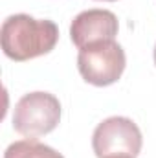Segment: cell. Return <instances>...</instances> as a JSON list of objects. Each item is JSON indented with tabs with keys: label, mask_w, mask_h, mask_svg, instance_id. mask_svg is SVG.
I'll list each match as a JSON object with an SVG mask.
<instances>
[{
	"label": "cell",
	"mask_w": 156,
	"mask_h": 158,
	"mask_svg": "<svg viewBox=\"0 0 156 158\" xmlns=\"http://www.w3.org/2000/svg\"><path fill=\"white\" fill-rule=\"evenodd\" d=\"M0 40L6 57L22 63L50 53L59 40V28L53 20H39L26 13H17L4 20Z\"/></svg>",
	"instance_id": "cell-1"
},
{
	"label": "cell",
	"mask_w": 156,
	"mask_h": 158,
	"mask_svg": "<svg viewBox=\"0 0 156 158\" xmlns=\"http://www.w3.org/2000/svg\"><path fill=\"white\" fill-rule=\"evenodd\" d=\"M59 121L61 103L50 92H30L22 96L13 110V129L26 138L51 132Z\"/></svg>",
	"instance_id": "cell-2"
},
{
	"label": "cell",
	"mask_w": 156,
	"mask_h": 158,
	"mask_svg": "<svg viewBox=\"0 0 156 158\" xmlns=\"http://www.w3.org/2000/svg\"><path fill=\"white\" fill-rule=\"evenodd\" d=\"M127 59L116 40H99L81 48L77 53V70L81 77L94 86H109L121 77Z\"/></svg>",
	"instance_id": "cell-3"
},
{
	"label": "cell",
	"mask_w": 156,
	"mask_h": 158,
	"mask_svg": "<svg viewBox=\"0 0 156 158\" xmlns=\"http://www.w3.org/2000/svg\"><path fill=\"white\" fill-rule=\"evenodd\" d=\"M143 145L142 131L130 118L112 116L103 119L92 134V149L97 158L110 155L138 156Z\"/></svg>",
	"instance_id": "cell-4"
},
{
	"label": "cell",
	"mask_w": 156,
	"mask_h": 158,
	"mask_svg": "<svg viewBox=\"0 0 156 158\" xmlns=\"http://www.w3.org/2000/svg\"><path fill=\"white\" fill-rule=\"evenodd\" d=\"M117 17L109 9H86L81 11L70 24V37L79 50L99 42L112 40L117 35Z\"/></svg>",
	"instance_id": "cell-5"
},
{
	"label": "cell",
	"mask_w": 156,
	"mask_h": 158,
	"mask_svg": "<svg viewBox=\"0 0 156 158\" xmlns=\"http://www.w3.org/2000/svg\"><path fill=\"white\" fill-rule=\"evenodd\" d=\"M4 158H64L61 153H57L55 149H51L46 143H40L35 138H26V140H18L13 142L6 153Z\"/></svg>",
	"instance_id": "cell-6"
},
{
	"label": "cell",
	"mask_w": 156,
	"mask_h": 158,
	"mask_svg": "<svg viewBox=\"0 0 156 158\" xmlns=\"http://www.w3.org/2000/svg\"><path fill=\"white\" fill-rule=\"evenodd\" d=\"M103 158H136V156H130V155H110V156H103Z\"/></svg>",
	"instance_id": "cell-7"
},
{
	"label": "cell",
	"mask_w": 156,
	"mask_h": 158,
	"mask_svg": "<svg viewBox=\"0 0 156 158\" xmlns=\"http://www.w3.org/2000/svg\"><path fill=\"white\" fill-rule=\"evenodd\" d=\"M154 64H156V46H154Z\"/></svg>",
	"instance_id": "cell-8"
},
{
	"label": "cell",
	"mask_w": 156,
	"mask_h": 158,
	"mask_svg": "<svg viewBox=\"0 0 156 158\" xmlns=\"http://www.w3.org/2000/svg\"><path fill=\"white\" fill-rule=\"evenodd\" d=\"M105 2H116V0H105Z\"/></svg>",
	"instance_id": "cell-9"
}]
</instances>
